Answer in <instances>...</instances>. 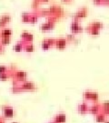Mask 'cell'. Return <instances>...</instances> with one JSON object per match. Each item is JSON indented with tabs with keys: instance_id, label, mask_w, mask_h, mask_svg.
<instances>
[{
	"instance_id": "6da1fadb",
	"label": "cell",
	"mask_w": 109,
	"mask_h": 123,
	"mask_svg": "<svg viewBox=\"0 0 109 123\" xmlns=\"http://www.w3.org/2000/svg\"><path fill=\"white\" fill-rule=\"evenodd\" d=\"M101 28H103V24L98 21H95V22L90 23L88 26H86V31L90 35L96 36L100 33Z\"/></svg>"
},
{
	"instance_id": "7a4b0ae2",
	"label": "cell",
	"mask_w": 109,
	"mask_h": 123,
	"mask_svg": "<svg viewBox=\"0 0 109 123\" xmlns=\"http://www.w3.org/2000/svg\"><path fill=\"white\" fill-rule=\"evenodd\" d=\"M11 78H13L14 80L16 81V83L23 82V81L26 80V79H27V73H26V71L17 70V69H16Z\"/></svg>"
},
{
	"instance_id": "3957f363",
	"label": "cell",
	"mask_w": 109,
	"mask_h": 123,
	"mask_svg": "<svg viewBox=\"0 0 109 123\" xmlns=\"http://www.w3.org/2000/svg\"><path fill=\"white\" fill-rule=\"evenodd\" d=\"M18 84V86H17L19 90H23V89H35V85L33 82L31 81H28V80H25L23 82H19V83H16Z\"/></svg>"
},
{
	"instance_id": "277c9868",
	"label": "cell",
	"mask_w": 109,
	"mask_h": 123,
	"mask_svg": "<svg viewBox=\"0 0 109 123\" xmlns=\"http://www.w3.org/2000/svg\"><path fill=\"white\" fill-rule=\"evenodd\" d=\"M87 14H88V9H87L86 7H85V6H84V7H81V8L78 9V10L75 13L74 17H73V19L78 21L79 19L86 18L87 16Z\"/></svg>"
},
{
	"instance_id": "5b68a950",
	"label": "cell",
	"mask_w": 109,
	"mask_h": 123,
	"mask_svg": "<svg viewBox=\"0 0 109 123\" xmlns=\"http://www.w3.org/2000/svg\"><path fill=\"white\" fill-rule=\"evenodd\" d=\"M83 97L85 99H88V100L97 101L98 100V94L95 91H91V90H86L85 91L83 94Z\"/></svg>"
},
{
	"instance_id": "8992f818",
	"label": "cell",
	"mask_w": 109,
	"mask_h": 123,
	"mask_svg": "<svg viewBox=\"0 0 109 123\" xmlns=\"http://www.w3.org/2000/svg\"><path fill=\"white\" fill-rule=\"evenodd\" d=\"M70 29H71V31H72L73 33H75V34L80 33V32L83 31L82 26H80L79 21H77V20H73V21H72L71 25H70Z\"/></svg>"
},
{
	"instance_id": "52a82bcc",
	"label": "cell",
	"mask_w": 109,
	"mask_h": 123,
	"mask_svg": "<svg viewBox=\"0 0 109 123\" xmlns=\"http://www.w3.org/2000/svg\"><path fill=\"white\" fill-rule=\"evenodd\" d=\"M66 45H67V39H65L64 37H59V38L55 40V46L57 47V49H65V47H66Z\"/></svg>"
},
{
	"instance_id": "ba28073f",
	"label": "cell",
	"mask_w": 109,
	"mask_h": 123,
	"mask_svg": "<svg viewBox=\"0 0 109 123\" xmlns=\"http://www.w3.org/2000/svg\"><path fill=\"white\" fill-rule=\"evenodd\" d=\"M11 21V16L8 14H5L3 16H1L0 18V27H6V26Z\"/></svg>"
},
{
	"instance_id": "9c48e42d",
	"label": "cell",
	"mask_w": 109,
	"mask_h": 123,
	"mask_svg": "<svg viewBox=\"0 0 109 123\" xmlns=\"http://www.w3.org/2000/svg\"><path fill=\"white\" fill-rule=\"evenodd\" d=\"M3 114L6 118H11L14 115V109L10 106H3Z\"/></svg>"
},
{
	"instance_id": "30bf717a",
	"label": "cell",
	"mask_w": 109,
	"mask_h": 123,
	"mask_svg": "<svg viewBox=\"0 0 109 123\" xmlns=\"http://www.w3.org/2000/svg\"><path fill=\"white\" fill-rule=\"evenodd\" d=\"M66 119V116L65 113H58L57 115L55 116V118L53 119V123H64Z\"/></svg>"
},
{
	"instance_id": "8fae6325",
	"label": "cell",
	"mask_w": 109,
	"mask_h": 123,
	"mask_svg": "<svg viewBox=\"0 0 109 123\" xmlns=\"http://www.w3.org/2000/svg\"><path fill=\"white\" fill-rule=\"evenodd\" d=\"M21 39L25 43L32 42L33 41V35L31 33H28V32H23L21 34Z\"/></svg>"
},
{
	"instance_id": "7c38bea8",
	"label": "cell",
	"mask_w": 109,
	"mask_h": 123,
	"mask_svg": "<svg viewBox=\"0 0 109 123\" xmlns=\"http://www.w3.org/2000/svg\"><path fill=\"white\" fill-rule=\"evenodd\" d=\"M88 111H90V112H92L93 114H97L98 112H100V111H102V108H101V105H99V104H97V103H95L93 106H91V107H89V109H88Z\"/></svg>"
},
{
	"instance_id": "4fadbf2b",
	"label": "cell",
	"mask_w": 109,
	"mask_h": 123,
	"mask_svg": "<svg viewBox=\"0 0 109 123\" xmlns=\"http://www.w3.org/2000/svg\"><path fill=\"white\" fill-rule=\"evenodd\" d=\"M0 35H1V37H10L11 35H12V30L10 28H6V27H4L2 30H0Z\"/></svg>"
},
{
	"instance_id": "5bb4252c",
	"label": "cell",
	"mask_w": 109,
	"mask_h": 123,
	"mask_svg": "<svg viewBox=\"0 0 109 123\" xmlns=\"http://www.w3.org/2000/svg\"><path fill=\"white\" fill-rule=\"evenodd\" d=\"M88 109H89V107H88L86 102H82V103H80L78 105V111L81 112V113H86V112H87Z\"/></svg>"
},
{
	"instance_id": "9a60e30c",
	"label": "cell",
	"mask_w": 109,
	"mask_h": 123,
	"mask_svg": "<svg viewBox=\"0 0 109 123\" xmlns=\"http://www.w3.org/2000/svg\"><path fill=\"white\" fill-rule=\"evenodd\" d=\"M105 118H106V114L104 113L103 111H100L97 114H96V120L98 122H104L105 120Z\"/></svg>"
},
{
	"instance_id": "2e32d148",
	"label": "cell",
	"mask_w": 109,
	"mask_h": 123,
	"mask_svg": "<svg viewBox=\"0 0 109 123\" xmlns=\"http://www.w3.org/2000/svg\"><path fill=\"white\" fill-rule=\"evenodd\" d=\"M24 49L26 52H33L34 51V45L32 44V42H27L24 45Z\"/></svg>"
},
{
	"instance_id": "e0dca14e",
	"label": "cell",
	"mask_w": 109,
	"mask_h": 123,
	"mask_svg": "<svg viewBox=\"0 0 109 123\" xmlns=\"http://www.w3.org/2000/svg\"><path fill=\"white\" fill-rule=\"evenodd\" d=\"M24 45H25V42H17V44L14 46V50L15 51H17V52H19V51H21L22 49H24Z\"/></svg>"
},
{
	"instance_id": "ac0fdd59",
	"label": "cell",
	"mask_w": 109,
	"mask_h": 123,
	"mask_svg": "<svg viewBox=\"0 0 109 123\" xmlns=\"http://www.w3.org/2000/svg\"><path fill=\"white\" fill-rule=\"evenodd\" d=\"M41 47H42V49H45V50H47L51 48V45L48 43V41L46 39L43 40V42H42V45H41Z\"/></svg>"
},
{
	"instance_id": "d6986e66",
	"label": "cell",
	"mask_w": 109,
	"mask_h": 123,
	"mask_svg": "<svg viewBox=\"0 0 109 123\" xmlns=\"http://www.w3.org/2000/svg\"><path fill=\"white\" fill-rule=\"evenodd\" d=\"M30 18V14L28 13H23L21 15V20L23 22H28Z\"/></svg>"
},
{
	"instance_id": "ffe728a7",
	"label": "cell",
	"mask_w": 109,
	"mask_h": 123,
	"mask_svg": "<svg viewBox=\"0 0 109 123\" xmlns=\"http://www.w3.org/2000/svg\"><path fill=\"white\" fill-rule=\"evenodd\" d=\"M37 18H38V17H37L36 14H30V18H29V21H28V22L35 23V21L37 20Z\"/></svg>"
},
{
	"instance_id": "44dd1931",
	"label": "cell",
	"mask_w": 109,
	"mask_h": 123,
	"mask_svg": "<svg viewBox=\"0 0 109 123\" xmlns=\"http://www.w3.org/2000/svg\"><path fill=\"white\" fill-rule=\"evenodd\" d=\"M96 5H108V0H93Z\"/></svg>"
},
{
	"instance_id": "7402d4cb",
	"label": "cell",
	"mask_w": 109,
	"mask_h": 123,
	"mask_svg": "<svg viewBox=\"0 0 109 123\" xmlns=\"http://www.w3.org/2000/svg\"><path fill=\"white\" fill-rule=\"evenodd\" d=\"M1 38V43L0 44H2L3 46L4 45H6V44H8L9 42H10V37H0Z\"/></svg>"
},
{
	"instance_id": "603a6c76",
	"label": "cell",
	"mask_w": 109,
	"mask_h": 123,
	"mask_svg": "<svg viewBox=\"0 0 109 123\" xmlns=\"http://www.w3.org/2000/svg\"><path fill=\"white\" fill-rule=\"evenodd\" d=\"M8 71V68L6 66H0V74H3V73H7Z\"/></svg>"
},
{
	"instance_id": "cb8c5ba5",
	"label": "cell",
	"mask_w": 109,
	"mask_h": 123,
	"mask_svg": "<svg viewBox=\"0 0 109 123\" xmlns=\"http://www.w3.org/2000/svg\"><path fill=\"white\" fill-rule=\"evenodd\" d=\"M9 78V75H8V72L7 73H3V74H0V79H2V80H6V79H7Z\"/></svg>"
},
{
	"instance_id": "d4e9b609",
	"label": "cell",
	"mask_w": 109,
	"mask_h": 123,
	"mask_svg": "<svg viewBox=\"0 0 109 123\" xmlns=\"http://www.w3.org/2000/svg\"><path fill=\"white\" fill-rule=\"evenodd\" d=\"M75 38V37L73 35H68L67 36V39L68 40H72V39H74Z\"/></svg>"
},
{
	"instance_id": "484cf974",
	"label": "cell",
	"mask_w": 109,
	"mask_h": 123,
	"mask_svg": "<svg viewBox=\"0 0 109 123\" xmlns=\"http://www.w3.org/2000/svg\"><path fill=\"white\" fill-rule=\"evenodd\" d=\"M0 123H6L4 117H1V116H0Z\"/></svg>"
},
{
	"instance_id": "4316f807",
	"label": "cell",
	"mask_w": 109,
	"mask_h": 123,
	"mask_svg": "<svg viewBox=\"0 0 109 123\" xmlns=\"http://www.w3.org/2000/svg\"><path fill=\"white\" fill-rule=\"evenodd\" d=\"M50 0H38V2H41V3H47Z\"/></svg>"
},
{
	"instance_id": "83f0119b",
	"label": "cell",
	"mask_w": 109,
	"mask_h": 123,
	"mask_svg": "<svg viewBox=\"0 0 109 123\" xmlns=\"http://www.w3.org/2000/svg\"><path fill=\"white\" fill-rule=\"evenodd\" d=\"M71 1H73V0H62L63 3H70Z\"/></svg>"
},
{
	"instance_id": "f1b7e54d",
	"label": "cell",
	"mask_w": 109,
	"mask_h": 123,
	"mask_svg": "<svg viewBox=\"0 0 109 123\" xmlns=\"http://www.w3.org/2000/svg\"><path fill=\"white\" fill-rule=\"evenodd\" d=\"M4 50V46L2 44H0V52H2Z\"/></svg>"
},
{
	"instance_id": "f546056e",
	"label": "cell",
	"mask_w": 109,
	"mask_h": 123,
	"mask_svg": "<svg viewBox=\"0 0 109 123\" xmlns=\"http://www.w3.org/2000/svg\"><path fill=\"white\" fill-rule=\"evenodd\" d=\"M104 122H105V123H108V121H106V120H105V121H104Z\"/></svg>"
},
{
	"instance_id": "4dcf8cb0",
	"label": "cell",
	"mask_w": 109,
	"mask_h": 123,
	"mask_svg": "<svg viewBox=\"0 0 109 123\" xmlns=\"http://www.w3.org/2000/svg\"><path fill=\"white\" fill-rule=\"evenodd\" d=\"M13 123H17V122H13Z\"/></svg>"
},
{
	"instance_id": "1f68e13d",
	"label": "cell",
	"mask_w": 109,
	"mask_h": 123,
	"mask_svg": "<svg viewBox=\"0 0 109 123\" xmlns=\"http://www.w3.org/2000/svg\"><path fill=\"white\" fill-rule=\"evenodd\" d=\"M0 37H1V35H0Z\"/></svg>"
},
{
	"instance_id": "d6a6232c",
	"label": "cell",
	"mask_w": 109,
	"mask_h": 123,
	"mask_svg": "<svg viewBox=\"0 0 109 123\" xmlns=\"http://www.w3.org/2000/svg\"><path fill=\"white\" fill-rule=\"evenodd\" d=\"M52 123H53V122H52Z\"/></svg>"
}]
</instances>
